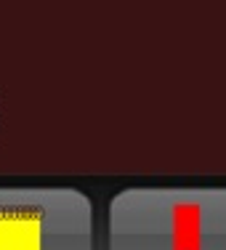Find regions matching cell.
<instances>
[{
    "label": "cell",
    "instance_id": "cell-1",
    "mask_svg": "<svg viewBox=\"0 0 226 250\" xmlns=\"http://www.w3.org/2000/svg\"><path fill=\"white\" fill-rule=\"evenodd\" d=\"M109 250H226V187L123 189L109 202Z\"/></svg>",
    "mask_w": 226,
    "mask_h": 250
},
{
    "label": "cell",
    "instance_id": "cell-2",
    "mask_svg": "<svg viewBox=\"0 0 226 250\" xmlns=\"http://www.w3.org/2000/svg\"><path fill=\"white\" fill-rule=\"evenodd\" d=\"M0 250H93V208L69 187H0Z\"/></svg>",
    "mask_w": 226,
    "mask_h": 250
}]
</instances>
